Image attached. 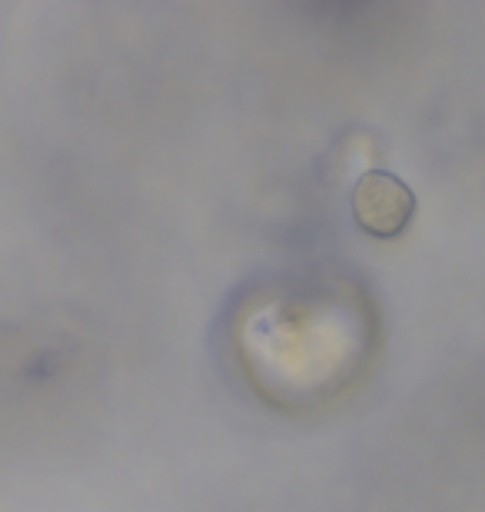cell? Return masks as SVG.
<instances>
[{"label":"cell","instance_id":"6da1fadb","mask_svg":"<svg viewBox=\"0 0 485 512\" xmlns=\"http://www.w3.org/2000/svg\"><path fill=\"white\" fill-rule=\"evenodd\" d=\"M353 213L366 233L389 240L409 227L412 213H416V197H412V190L399 177L373 170L356 183Z\"/></svg>","mask_w":485,"mask_h":512}]
</instances>
